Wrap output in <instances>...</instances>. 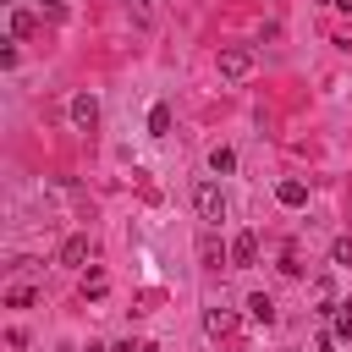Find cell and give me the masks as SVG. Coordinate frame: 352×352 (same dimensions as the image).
<instances>
[{"label":"cell","mask_w":352,"mask_h":352,"mask_svg":"<svg viewBox=\"0 0 352 352\" xmlns=\"http://www.w3.org/2000/svg\"><path fill=\"white\" fill-rule=\"evenodd\" d=\"M192 214H198L204 226H220V220H226V192H220L214 182H198V187H192Z\"/></svg>","instance_id":"obj_1"},{"label":"cell","mask_w":352,"mask_h":352,"mask_svg":"<svg viewBox=\"0 0 352 352\" xmlns=\"http://www.w3.org/2000/svg\"><path fill=\"white\" fill-rule=\"evenodd\" d=\"M220 77H226V82H248V77H253V50H242V44L220 50Z\"/></svg>","instance_id":"obj_2"},{"label":"cell","mask_w":352,"mask_h":352,"mask_svg":"<svg viewBox=\"0 0 352 352\" xmlns=\"http://www.w3.org/2000/svg\"><path fill=\"white\" fill-rule=\"evenodd\" d=\"M72 126H77V132H94V126H99V99H94L88 88L72 94Z\"/></svg>","instance_id":"obj_3"},{"label":"cell","mask_w":352,"mask_h":352,"mask_svg":"<svg viewBox=\"0 0 352 352\" xmlns=\"http://www.w3.org/2000/svg\"><path fill=\"white\" fill-rule=\"evenodd\" d=\"M253 258H258V236H253V231H236V236H231V264L248 270Z\"/></svg>","instance_id":"obj_4"},{"label":"cell","mask_w":352,"mask_h":352,"mask_svg":"<svg viewBox=\"0 0 352 352\" xmlns=\"http://www.w3.org/2000/svg\"><path fill=\"white\" fill-rule=\"evenodd\" d=\"M231 330H236V314H226V308H209V314H204V336H209V341H226Z\"/></svg>","instance_id":"obj_5"},{"label":"cell","mask_w":352,"mask_h":352,"mask_svg":"<svg viewBox=\"0 0 352 352\" xmlns=\"http://www.w3.org/2000/svg\"><path fill=\"white\" fill-rule=\"evenodd\" d=\"M275 198H280L286 209H302V204H308V187H302L297 176H286V182H275Z\"/></svg>","instance_id":"obj_6"},{"label":"cell","mask_w":352,"mask_h":352,"mask_svg":"<svg viewBox=\"0 0 352 352\" xmlns=\"http://www.w3.org/2000/svg\"><path fill=\"white\" fill-rule=\"evenodd\" d=\"M308 292H314V314H336V308H341V302H336V286H330L324 275H319Z\"/></svg>","instance_id":"obj_7"},{"label":"cell","mask_w":352,"mask_h":352,"mask_svg":"<svg viewBox=\"0 0 352 352\" xmlns=\"http://www.w3.org/2000/svg\"><path fill=\"white\" fill-rule=\"evenodd\" d=\"M248 319H253V324H275V302H270L264 292H253V297H248Z\"/></svg>","instance_id":"obj_8"},{"label":"cell","mask_w":352,"mask_h":352,"mask_svg":"<svg viewBox=\"0 0 352 352\" xmlns=\"http://www.w3.org/2000/svg\"><path fill=\"white\" fill-rule=\"evenodd\" d=\"M209 170H214V176H231V170H236V154H231L226 143H214V148H209Z\"/></svg>","instance_id":"obj_9"},{"label":"cell","mask_w":352,"mask_h":352,"mask_svg":"<svg viewBox=\"0 0 352 352\" xmlns=\"http://www.w3.org/2000/svg\"><path fill=\"white\" fill-rule=\"evenodd\" d=\"M82 258H88V236H66V242H60V264H72V270H77Z\"/></svg>","instance_id":"obj_10"},{"label":"cell","mask_w":352,"mask_h":352,"mask_svg":"<svg viewBox=\"0 0 352 352\" xmlns=\"http://www.w3.org/2000/svg\"><path fill=\"white\" fill-rule=\"evenodd\" d=\"M38 33V16L33 11H11V38H33Z\"/></svg>","instance_id":"obj_11"},{"label":"cell","mask_w":352,"mask_h":352,"mask_svg":"<svg viewBox=\"0 0 352 352\" xmlns=\"http://www.w3.org/2000/svg\"><path fill=\"white\" fill-rule=\"evenodd\" d=\"M6 302H11V308H33V302H38V292H33L28 280H16V286H6Z\"/></svg>","instance_id":"obj_12"},{"label":"cell","mask_w":352,"mask_h":352,"mask_svg":"<svg viewBox=\"0 0 352 352\" xmlns=\"http://www.w3.org/2000/svg\"><path fill=\"white\" fill-rule=\"evenodd\" d=\"M148 132H154V138L170 132V104H154V110H148Z\"/></svg>","instance_id":"obj_13"},{"label":"cell","mask_w":352,"mask_h":352,"mask_svg":"<svg viewBox=\"0 0 352 352\" xmlns=\"http://www.w3.org/2000/svg\"><path fill=\"white\" fill-rule=\"evenodd\" d=\"M198 258H204V270H220V258H226V253H220V242H214V236H204Z\"/></svg>","instance_id":"obj_14"},{"label":"cell","mask_w":352,"mask_h":352,"mask_svg":"<svg viewBox=\"0 0 352 352\" xmlns=\"http://www.w3.org/2000/svg\"><path fill=\"white\" fill-rule=\"evenodd\" d=\"M330 258H336V264H352V236H336V242H330Z\"/></svg>","instance_id":"obj_15"},{"label":"cell","mask_w":352,"mask_h":352,"mask_svg":"<svg viewBox=\"0 0 352 352\" xmlns=\"http://www.w3.org/2000/svg\"><path fill=\"white\" fill-rule=\"evenodd\" d=\"M82 297H104V275H99V270L82 275Z\"/></svg>","instance_id":"obj_16"},{"label":"cell","mask_w":352,"mask_h":352,"mask_svg":"<svg viewBox=\"0 0 352 352\" xmlns=\"http://www.w3.org/2000/svg\"><path fill=\"white\" fill-rule=\"evenodd\" d=\"M336 336H352V302L336 308Z\"/></svg>","instance_id":"obj_17"},{"label":"cell","mask_w":352,"mask_h":352,"mask_svg":"<svg viewBox=\"0 0 352 352\" xmlns=\"http://www.w3.org/2000/svg\"><path fill=\"white\" fill-rule=\"evenodd\" d=\"M132 352H160V346H154V341H138V346H132Z\"/></svg>","instance_id":"obj_18"},{"label":"cell","mask_w":352,"mask_h":352,"mask_svg":"<svg viewBox=\"0 0 352 352\" xmlns=\"http://www.w3.org/2000/svg\"><path fill=\"white\" fill-rule=\"evenodd\" d=\"M38 6H44V11H60V0H38Z\"/></svg>","instance_id":"obj_19"},{"label":"cell","mask_w":352,"mask_h":352,"mask_svg":"<svg viewBox=\"0 0 352 352\" xmlns=\"http://www.w3.org/2000/svg\"><path fill=\"white\" fill-rule=\"evenodd\" d=\"M336 6H341V11H352V0H336Z\"/></svg>","instance_id":"obj_20"},{"label":"cell","mask_w":352,"mask_h":352,"mask_svg":"<svg viewBox=\"0 0 352 352\" xmlns=\"http://www.w3.org/2000/svg\"><path fill=\"white\" fill-rule=\"evenodd\" d=\"M88 352H104V346H88Z\"/></svg>","instance_id":"obj_21"}]
</instances>
